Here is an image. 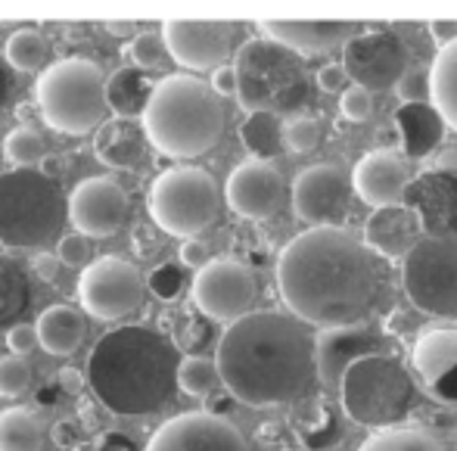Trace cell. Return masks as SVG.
Listing matches in <instances>:
<instances>
[{
	"instance_id": "21",
	"label": "cell",
	"mask_w": 457,
	"mask_h": 451,
	"mask_svg": "<svg viewBox=\"0 0 457 451\" xmlns=\"http://www.w3.org/2000/svg\"><path fill=\"white\" fill-rule=\"evenodd\" d=\"M262 29H265V38L293 50L295 56H312L345 44L364 25L345 22V19H265Z\"/></svg>"
},
{
	"instance_id": "28",
	"label": "cell",
	"mask_w": 457,
	"mask_h": 451,
	"mask_svg": "<svg viewBox=\"0 0 457 451\" xmlns=\"http://www.w3.org/2000/svg\"><path fill=\"white\" fill-rule=\"evenodd\" d=\"M31 308V277L12 255L0 253V333L16 327V321Z\"/></svg>"
},
{
	"instance_id": "32",
	"label": "cell",
	"mask_w": 457,
	"mask_h": 451,
	"mask_svg": "<svg viewBox=\"0 0 457 451\" xmlns=\"http://www.w3.org/2000/svg\"><path fill=\"white\" fill-rule=\"evenodd\" d=\"M358 451H448V448L436 436H429L427 430L389 427V430H377L370 439L361 442Z\"/></svg>"
},
{
	"instance_id": "45",
	"label": "cell",
	"mask_w": 457,
	"mask_h": 451,
	"mask_svg": "<svg viewBox=\"0 0 457 451\" xmlns=\"http://www.w3.org/2000/svg\"><path fill=\"white\" fill-rule=\"evenodd\" d=\"M181 262L187 268H203V265H209V246H205L203 240H184V246H181Z\"/></svg>"
},
{
	"instance_id": "34",
	"label": "cell",
	"mask_w": 457,
	"mask_h": 451,
	"mask_svg": "<svg viewBox=\"0 0 457 451\" xmlns=\"http://www.w3.org/2000/svg\"><path fill=\"white\" fill-rule=\"evenodd\" d=\"M221 383L218 377V364L212 358L203 355H187L178 361V371H175V386L181 392L193 398H205L215 392V386Z\"/></svg>"
},
{
	"instance_id": "51",
	"label": "cell",
	"mask_w": 457,
	"mask_h": 451,
	"mask_svg": "<svg viewBox=\"0 0 457 451\" xmlns=\"http://www.w3.org/2000/svg\"><path fill=\"white\" fill-rule=\"evenodd\" d=\"M31 268H35V274L41 277V280H47V283L56 280V274H60V265H56V262L50 259V255H37L35 265H31Z\"/></svg>"
},
{
	"instance_id": "35",
	"label": "cell",
	"mask_w": 457,
	"mask_h": 451,
	"mask_svg": "<svg viewBox=\"0 0 457 451\" xmlns=\"http://www.w3.org/2000/svg\"><path fill=\"white\" fill-rule=\"evenodd\" d=\"M4 156L10 159L16 169H35L44 156H47V144L31 125H22L16 131L6 134L4 140Z\"/></svg>"
},
{
	"instance_id": "44",
	"label": "cell",
	"mask_w": 457,
	"mask_h": 451,
	"mask_svg": "<svg viewBox=\"0 0 457 451\" xmlns=\"http://www.w3.org/2000/svg\"><path fill=\"white\" fill-rule=\"evenodd\" d=\"M318 88L324 94H343L349 88V79H345V69L339 63H327L324 69L318 72Z\"/></svg>"
},
{
	"instance_id": "24",
	"label": "cell",
	"mask_w": 457,
	"mask_h": 451,
	"mask_svg": "<svg viewBox=\"0 0 457 451\" xmlns=\"http://www.w3.org/2000/svg\"><path fill=\"white\" fill-rule=\"evenodd\" d=\"M94 156L106 169L115 171L137 169L140 159H144V134L131 121H119V119L103 121L94 138Z\"/></svg>"
},
{
	"instance_id": "7",
	"label": "cell",
	"mask_w": 457,
	"mask_h": 451,
	"mask_svg": "<svg viewBox=\"0 0 457 451\" xmlns=\"http://www.w3.org/2000/svg\"><path fill=\"white\" fill-rule=\"evenodd\" d=\"M41 119L60 134H81L100 128L106 115V79L91 60L69 56L47 66L37 79Z\"/></svg>"
},
{
	"instance_id": "48",
	"label": "cell",
	"mask_w": 457,
	"mask_h": 451,
	"mask_svg": "<svg viewBox=\"0 0 457 451\" xmlns=\"http://www.w3.org/2000/svg\"><path fill=\"white\" fill-rule=\"evenodd\" d=\"M212 94L215 96H234L237 94V79L230 66H218L212 75Z\"/></svg>"
},
{
	"instance_id": "27",
	"label": "cell",
	"mask_w": 457,
	"mask_h": 451,
	"mask_svg": "<svg viewBox=\"0 0 457 451\" xmlns=\"http://www.w3.org/2000/svg\"><path fill=\"white\" fill-rule=\"evenodd\" d=\"M429 106L442 125L457 131V38L439 47V56L429 66Z\"/></svg>"
},
{
	"instance_id": "31",
	"label": "cell",
	"mask_w": 457,
	"mask_h": 451,
	"mask_svg": "<svg viewBox=\"0 0 457 451\" xmlns=\"http://www.w3.org/2000/svg\"><path fill=\"white\" fill-rule=\"evenodd\" d=\"M240 140L259 163H268L283 150V125L271 113H253L240 125Z\"/></svg>"
},
{
	"instance_id": "1",
	"label": "cell",
	"mask_w": 457,
	"mask_h": 451,
	"mask_svg": "<svg viewBox=\"0 0 457 451\" xmlns=\"http://www.w3.org/2000/svg\"><path fill=\"white\" fill-rule=\"evenodd\" d=\"M277 287L299 324H361L377 302V268L367 249L339 228H312L293 237L277 262Z\"/></svg>"
},
{
	"instance_id": "49",
	"label": "cell",
	"mask_w": 457,
	"mask_h": 451,
	"mask_svg": "<svg viewBox=\"0 0 457 451\" xmlns=\"http://www.w3.org/2000/svg\"><path fill=\"white\" fill-rule=\"evenodd\" d=\"M85 373L79 371V367H62L60 373H56V383L62 386V392H69V396H79V389H81V383H85Z\"/></svg>"
},
{
	"instance_id": "22",
	"label": "cell",
	"mask_w": 457,
	"mask_h": 451,
	"mask_svg": "<svg viewBox=\"0 0 457 451\" xmlns=\"http://www.w3.org/2000/svg\"><path fill=\"white\" fill-rule=\"evenodd\" d=\"M423 237V221L411 205H389V209H373L364 224L367 249L379 253L383 259H404L417 240Z\"/></svg>"
},
{
	"instance_id": "12",
	"label": "cell",
	"mask_w": 457,
	"mask_h": 451,
	"mask_svg": "<svg viewBox=\"0 0 457 451\" xmlns=\"http://www.w3.org/2000/svg\"><path fill=\"white\" fill-rule=\"evenodd\" d=\"M140 299H144V277L131 262L115 255L91 262L79 277V302L91 318L119 321L134 312Z\"/></svg>"
},
{
	"instance_id": "9",
	"label": "cell",
	"mask_w": 457,
	"mask_h": 451,
	"mask_svg": "<svg viewBox=\"0 0 457 451\" xmlns=\"http://www.w3.org/2000/svg\"><path fill=\"white\" fill-rule=\"evenodd\" d=\"M146 212L153 224L171 237L193 240L221 212V193L215 178L196 165H178L162 171L146 193Z\"/></svg>"
},
{
	"instance_id": "26",
	"label": "cell",
	"mask_w": 457,
	"mask_h": 451,
	"mask_svg": "<svg viewBox=\"0 0 457 451\" xmlns=\"http://www.w3.org/2000/svg\"><path fill=\"white\" fill-rule=\"evenodd\" d=\"M150 94H153V81L146 79V72H140L134 66L115 69L106 79V109H112V115L119 121L140 119Z\"/></svg>"
},
{
	"instance_id": "33",
	"label": "cell",
	"mask_w": 457,
	"mask_h": 451,
	"mask_svg": "<svg viewBox=\"0 0 457 451\" xmlns=\"http://www.w3.org/2000/svg\"><path fill=\"white\" fill-rule=\"evenodd\" d=\"M4 56L16 72H37V69H44V63H47L50 47L41 31L22 29V31H16V35H10Z\"/></svg>"
},
{
	"instance_id": "39",
	"label": "cell",
	"mask_w": 457,
	"mask_h": 451,
	"mask_svg": "<svg viewBox=\"0 0 457 451\" xmlns=\"http://www.w3.org/2000/svg\"><path fill=\"white\" fill-rule=\"evenodd\" d=\"M395 94L404 106H429V72L423 69H408L402 81L395 85Z\"/></svg>"
},
{
	"instance_id": "54",
	"label": "cell",
	"mask_w": 457,
	"mask_h": 451,
	"mask_svg": "<svg viewBox=\"0 0 457 451\" xmlns=\"http://www.w3.org/2000/svg\"><path fill=\"white\" fill-rule=\"evenodd\" d=\"M6 79H10V75H6L4 69H0V96L6 94V88H10V81H6Z\"/></svg>"
},
{
	"instance_id": "6",
	"label": "cell",
	"mask_w": 457,
	"mask_h": 451,
	"mask_svg": "<svg viewBox=\"0 0 457 451\" xmlns=\"http://www.w3.org/2000/svg\"><path fill=\"white\" fill-rule=\"evenodd\" d=\"M66 221V193L37 169L0 175V246L41 249Z\"/></svg>"
},
{
	"instance_id": "15",
	"label": "cell",
	"mask_w": 457,
	"mask_h": 451,
	"mask_svg": "<svg viewBox=\"0 0 457 451\" xmlns=\"http://www.w3.org/2000/svg\"><path fill=\"white\" fill-rule=\"evenodd\" d=\"M370 355H392V339L383 330H377V327L361 321V324L320 330L314 337V377L327 389H339L343 373L355 361Z\"/></svg>"
},
{
	"instance_id": "30",
	"label": "cell",
	"mask_w": 457,
	"mask_h": 451,
	"mask_svg": "<svg viewBox=\"0 0 457 451\" xmlns=\"http://www.w3.org/2000/svg\"><path fill=\"white\" fill-rule=\"evenodd\" d=\"M44 423L29 408L0 411V451H41Z\"/></svg>"
},
{
	"instance_id": "13",
	"label": "cell",
	"mask_w": 457,
	"mask_h": 451,
	"mask_svg": "<svg viewBox=\"0 0 457 451\" xmlns=\"http://www.w3.org/2000/svg\"><path fill=\"white\" fill-rule=\"evenodd\" d=\"M339 66L345 69V79L352 85L364 88L367 94L389 90L408 72V47L395 31H358L355 38L343 44V63Z\"/></svg>"
},
{
	"instance_id": "14",
	"label": "cell",
	"mask_w": 457,
	"mask_h": 451,
	"mask_svg": "<svg viewBox=\"0 0 457 451\" xmlns=\"http://www.w3.org/2000/svg\"><path fill=\"white\" fill-rule=\"evenodd\" d=\"M352 209V180L337 165H312L293 180V212L312 228H343Z\"/></svg>"
},
{
	"instance_id": "16",
	"label": "cell",
	"mask_w": 457,
	"mask_h": 451,
	"mask_svg": "<svg viewBox=\"0 0 457 451\" xmlns=\"http://www.w3.org/2000/svg\"><path fill=\"white\" fill-rule=\"evenodd\" d=\"M234 22H212V19H169L162 25L165 54L193 72L221 66L234 47Z\"/></svg>"
},
{
	"instance_id": "25",
	"label": "cell",
	"mask_w": 457,
	"mask_h": 451,
	"mask_svg": "<svg viewBox=\"0 0 457 451\" xmlns=\"http://www.w3.org/2000/svg\"><path fill=\"white\" fill-rule=\"evenodd\" d=\"M411 361L420 377L442 383L457 371V330L439 327V330H427L411 349Z\"/></svg>"
},
{
	"instance_id": "17",
	"label": "cell",
	"mask_w": 457,
	"mask_h": 451,
	"mask_svg": "<svg viewBox=\"0 0 457 451\" xmlns=\"http://www.w3.org/2000/svg\"><path fill=\"white\" fill-rule=\"evenodd\" d=\"M131 199L112 178H87L66 196V218L81 237H112L125 228Z\"/></svg>"
},
{
	"instance_id": "52",
	"label": "cell",
	"mask_w": 457,
	"mask_h": 451,
	"mask_svg": "<svg viewBox=\"0 0 457 451\" xmlns=\"http://www.w3.org/2000/svg\"><path fill=\"white\" fill-rule=\"evenodd\" d=\"M103 29H106L109 35H115V38H134L137 22H125V19H106V22H103Z\"/></svg>"
},
{
	"instance_id": "5",
	"label": "cell",
	"mask_w": 457,
	"mask_h": 451,
	"mask_svg": "<svg viewBox=\"0 0 457 451\" xmlns=\"http://www.w3.org/2000/svg\"><path fill=\"white\" fill-rule=\"evenodd\" d=\"M234 79H237V100L253 113H293L305 106L312 94L305 63L293 50L280 47L271 38H253L237 50L234 60Z\"/></svg>"
},
{
	"instance_id": "41",
	"label": "cell",
	"mask_w": 457,
	"mask_h": 451,
	"mask_svg": "<svg viewBox=\"0 0 457 451\" xmlns=\"http://www.w3.org/2000/svg\"><path fill=\"white\" fill-rule=\"evenodd\" d=\"M56 255H60L62 265L79 268V265H85V262L91 259V243H87V237H81L79 230H75V234L60 237V246H56Z\"/></svg>"
},
{
	"instance_id": "43",
	"label": "cell",
	"mask_w": 457,
	"mask_h": 451,
	"mask_svg": "<svg viewBox=\"0 0 457 451\" xmlns=\"http://www.w3.org/2000/svg\"><path fill=\"white\" fill-rule=\"evenodd\" d=\"M153 289H156L162 299H175L181 293V271L175 265H162L153 274Z\"/></svg>"
},
{
	"instance_id": "36",
	"label": "cell",
	"mask_w": 457,
	"mask_h": 451,
	"mask_svg": "<svg viewBox=\"0 0 457 451\" xmlns=\"http://www.w3.org/2000/svg\"><path fill=\"white\" fill-rule=\"evenodd\" d=\"M31 386V367L25 358H0V398H19Z\"/></svg>"
},
{
	"instance_id": "20",
	"label": "cell",
	"mask_w": 457,
	"mask_h": 451,
	"mask_svg": "<svg viewBox=\"0 0 457 451\" xmlns=\"http://www.w3.org/2000/svg\"><path fill=\"white\" fill-rule=\"evenodd\" d=\"M411 184H414L411 163L398 156L395 150H386V146L367 153L352 171V190L373 209L404 205V193H408Z\"/></svg>"
},
{
	"instance_id": "42",
	"label": "cell",
	"mask_w": 457,
	"mask_h": 451,
	"mask_svg": "<svg viewBox=\"0 0 457 451\" xmlns=\"http://www.w3.org/2000/svg\"><path fill=\"white\" fill-rule=\"evenodd\" d=\"M35 346H37L35 324H16V327H10V330H6V349H10L16 358L29 355Z\"/></svg>"
},
{
	"instance_id": "38",
	"label": "cell",
	"mask_w": 457,
	"mask_h": 451,
	"mask_svg": "<svg viewBox=\"0 0 457 451\" xmlns=\"http://www.w3.org/2000/svg\"><path fill=\"white\" fill-rule=\"evenodd\" d=\"M320 144V125L318 119H293L283 125V146L289 153H308Z\"/></svg>"
},
{
	"instance_id": "2",
	"label": "cell",
	"mask_w": 457,
	"mask_h": 451,
	"mask_svg": "<svg viewBox=\"0 0 457 451\" xmlns=\"http://www.w3.org/2000/svg\"><path fill=\"white\" fill-rule=\"evenodd\" d=\"M215 364L234 402L246 408H280L312 386L314 339L293 314L249 312L221 333Z\"/></svg>"
},
{
	"instance_id": "3",
	"label": "cell",
	"mask_w": 457,
	"mask_h": 451,
	"mask_svg": "<svg viewBox=\"0 0 457 451\" xmlns=\"http://www.w3.org/2000/svg\"><path fill=\"white\" fill-rule=\"evenodd\" d=\"M178 352L159 330L144 324L103 333L87 355V386L106 411L144 417L175 392Z\"/></svg>"
},
{
	"instance_id": "11",
	"label": "cell",
	"mask_w": 457,
	"mask_h": 451,
	"mask_svg": "<svg viewBox=\"0 0 457 451\" xmlns=\"http://www.w3.org/2000/svg\"><path fill=\"white\" fill-rule=\"evenodd\" d=\"M193 305L218 324H234L253 312V302L259 296L255 274L243 262L212 259L193 277Z\"/></svg>"
},
{
	"instance_id": "37",
	"label": "cell",
	"mask_w": 457,
	"mask_h": 451,
	"mask_svg": "<svg viewBox=\"0 0 457 451\" xmlns=\"http://www.w3.org/2000/svg\"><path fill=\"white\" fill-rule=\"evenodd\" d=\"M128 54H131L134 69H140V72H146V69H156L159 63H162V56H165L162 35H156V31H140V35L131 38V47H128Z\"/></svg>"
},
{
	"instance_id": "19",
	"label": "cell",
	"mask_w": 457,
	"mask_h": 451,
	"mask_svg": "<svg viewBox=\"0 0 457 451\" xmlns=\"http://www.w3.org/2000/svg\"><path fill=\"white\" fill-rule=\"evenodd\" d=\"M224 196H228V205L240 218L265 221V218L277 215V209L283 205L287 184H283V175L271 163L249 159V163H240L230 171Z\"/></svg>"
},
{
	"instance_id": "46",
	"label": "cell",
	"mask_w": 457,
	"mask_h": 451,
	"mask_svg": "<svg viewBox=\"0 0 457 451\" xmlns=\"http://www.w3.org/2000/svg\"><path fill=\"white\" fill-rule=\"evenodd\" d=\"M54 442L62 448H79L81 446V423L79 421H60L54 427Z\"/></svg>"
},
{
	"instance_id": "50",
	"label": "cell",
	"mask_w": 457,
	"mask_h": 451,
	"mask_svg": "<svg viewBox=\"0 0 457 451\" xmlns=\"http://www.w3.org/2000/svg\"><path fill=\"white\" fill-rule=\"evenodd\" d=\"M94 451H137V448H134V442L125 439L121 433H109V436H103V442Z\"/></svg>"
},
{
	"instance_id": "29",
	"label": "cell",
	"mask_w": 457,
	"mask_h": 451,
	"mask_svg": "<svg viewBox=\"0 0 457 451\" xmlns=\"http://www.w3.org/2000/svg\"><path fill=\"white\" fill-rule=\"evenodd\" d=\"M395 131L402 134V146L411 156H427L442 138V119L433 106H404L395 115Z\"/></svg>"
},
{
	"instance_id": "8",
	"label": "cell",
	"mask_w": 457,
	"mask_h": 451,
	"mask_svg": "<svg viewBox=\"0 0 457 451\" xmlns=\"http://www.w3.org/2000/svg\"><path fill=\"white\" fill-rule=\"evenodd\" d=\"M339 392H343V408L349 421L373 430L398 427L414 405L411 373L395 355H370L355 361L343 373Z\"/></svg>"
},
{
	"instance_id": "18",
	"label": "cell",
	"mask_w": 457,
	"mask_h": 451,
	"mask_svg": "<svg viewBox=\"0 0 457 451\" xmlns=\"http://www.w3.org/2000/svg\"><path fill=\"white\" fill-rule=\"evenodd\" d=\"M146 451H249V442L228 417L190 411L165 421Z\"/></svg>"
},
{
	"instance_id": "53",
	"label": "cell",
	"mask_w": 457,
	"mask_h": 451,
	"mask_svg": "<svg viewBox=\"0 0 457 451\" xmlns=\"http://www.w3.org/2000/svg\"><path fill=\"white\" fill-rule=\"evenodd\" d=\"M433 35L439 41V47H445L457 38V22H433Z\"/></svg>"
},
{
	"instance_id": "23",
	"label": "cell",
	"mask_w": 457,
	"mask_h": 451,
	"mask_svg": "<svg viewBox=\"0 0 457 451\" xmlns=\"http://www.w3.org/2000/svg\"><path fill=\"white\" fill-rule=\"evenodd\" d=\"M37 346L47 355H72L81 349V343L87 339V321L79 308L72 305H50L41 312L35 324Z\"/></svg>"
},
{
	"instance_id": "40",
	"label": "cell",
	"mask_w": 457,
	"mask_h": 451,
	"mask_svg": "<svg viewBox=\"0 0 457 451\" xmlns=\"http://www.w3.org/2000/svg\"><path fill=\"white\" fill-rule=\"evenodd\" d=\"M339 109L349 121H367L373 113V94H367L364 88L349 85L339 94Z\"/></svg>"
},
{
	"instance_id": "10",
	"label": "cell",
	"mask_w": 457,
	"mask_h": 451,
	"mask_svg": "<svg viewBox=\"0 0 457 451\" xmlns=\"http://www.w3.org/2000/svg\"><path fill=\"white\" fill-rule=\"evenodd\" d=\"M402 283L417 312L429 318L457 321V240L420 237L402 259Z\"/></svg>"
},
{
	"instance_id": "47",
	"label": "cell",
	"mask_w": 457,
	"mask_h": 451,
	"mask_svg": "<svg viewBox=\"0 0 457 451\" xmlns=\"http://www.w3.org/2000/svg\"><path fill=\"white\" fill-rule=\"evenodd\" d=\"M66 169H69V159L62 156V153H47V156L37 163V171H41L44 178L56 180V184H60V178L66 175Z\"/></svg>"
},
{
	"instance_id": "4",
	"label": "cell",
	"mask_w": 457,
	"mask_h": 451,
	"mask_svg": "<svg viewBox=\"0 0 457 451\" xmlns=\"http://www.w3.org/2000/svg\"><path fill=\"white\" fill-rule=\"evenodd\" d=\"M144 138L169 159H196L221 140L224 106L209 85L184 72L165 75L140 113Z\"/></svg>"
}]
</instances>
